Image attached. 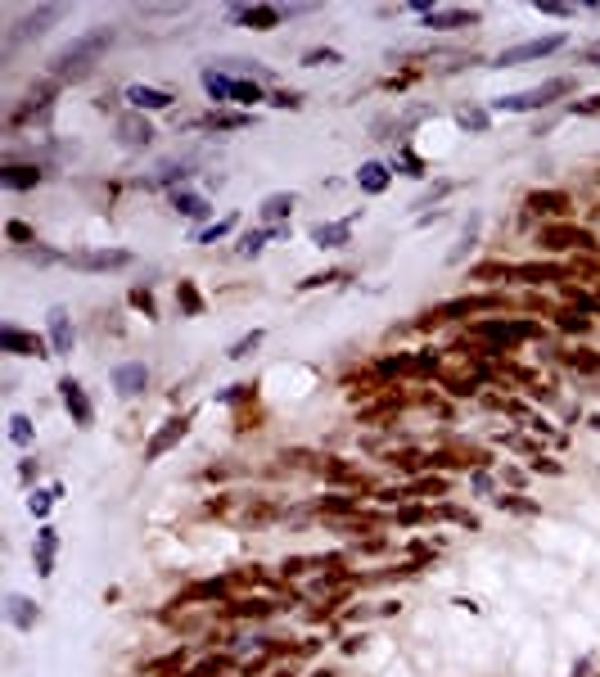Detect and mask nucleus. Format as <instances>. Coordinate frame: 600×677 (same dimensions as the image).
Wrapping results in <instances>:
<instances>
[{"instance_id": "nucleus-7", "label": "nucleus", "mask_w": 600, "mask_h": 677, "mask_svg": "<svg viewBox=\"0 0 600 677\" xmlns=\"http://www.w3.org/2000/svg\"><path fill=\"white\" fill-rule=\"evenodd\" d=\"M50 339H54V352H59V357L72 352V326H68V312L63 307H50Z\"/></svg>"}, {"instance_id": "nucleus-1", "label": "nucleus", "mask_w": 600, "mask_h": 677, "mask_svg": "<svg viewBox=\"0 0 600 677\" xmlns=\"http://www.w3.org/2000/svg\"><path fill=\"white\" fill-rule=\"evenodd\" d=\"M109 41H113V32H109V27H100V32H91V36H82V41H72L68 50H59L50 68L59 73V77H68V73H82L86 59H95V54H100Z\"/></svg>"}, {"instance_id": "nucleus-28", "label": "nucleus", "mask_w": 600, "mask_h": 677, "mask_svg": "<svg viewBox=\"0 0 600 677\" xmlns=\"http://www.w3.org/2000/svg\"><path fill=\"white\" fill-rule=\"evenodd\" d=\"M249 118H240V113H217V118H208V127H244Z\"/></svg>"}, {"instance_id": "nucleus-13", "label": "nucleus", "mask_w": 600, "mask_h": 677, "mask_svg": "<svg viewBox=\"0 0 600 677\" xmlns=\"http://www.w3.org/2000/svg\"><path fill=\"white\" fill-rule=\"evenodd\" d=\"M357 185L366 190V195H384V190H388V167L384 163H361Z\"/></svg>"}, {"instance_id": "nucleus-11", "label": "nucleus", "mask_w": 600, "mask_h": 677, "mask_svg": "<svg viewBox=\"0 0 600 677\" xmlns=\"http://www.w3.org/2000/svg\"><path fill=\"white\" fill-rule=\"evenodd\" d=\"M5 618H9L14 627H23V632H27V627L36 623V605H32L27 596H5Z\"/></svg>"}, {"instance_id": "nucleus-24", "label": "nucleus", "mask_w": 600, "mask_h": 677, "mask_svg": "<svg viewBox=\"0 0 600 677\" xmlns=\"http://www.w3.org/2000/svg\"><path fill=\"white\" fill-rule=\"evenodd\" d=\"M271 235H284V231H253V235H244V240H240V253H244V257H249V253H257L266 240H271Z\"/></svg>"}, {"instance_id": "nucleus-22", "label": "nucleus", "mask_w": 600, "mask_h": 677, "mask_svg": "<svg viewBox=\"0 0 600 677\" xmlns=\"http://www.w3.org/2000/svg\"><path fill=\"white\" fill-rule=\"evenodd\" d=\"M456 122H461L465 131H488V113H483V109H461Z\"/></svg>"}, {"instance_id": "nucleus-16", "label": "nucleus", "mask_w": 600, "mask_h": 677, "mask_svg": "<svg viewBox=\"0 0 600 677\" xmlns=\"http://www.w3.org/2000/svg\"><path fill=\"white\" fill-rule=\"evenodd\" d=\"M461 23H474V14H465V9H429V27H461Z\"/></svg>"}, {"instance_id": "nucleus-20", "label": "nucleus", "mask_w": 600, "mask_h": 677, "mask_svg": "<svg viewBox=\"0 0 600 677\" xmlns=\"http://www.w3.org/2000/svg\"><path fill=\"white\" fill-rule=\"evenodd\" d=\"M9 443L14 447L32 443V420H27V416H9Z\"/></svg>"}, {"instance_id": "nucleus-9", "label": "nucleus", "mask_w": 600, "mask_h": 677, "mask_svg": "<svg viewBox=\"0 0 600 677\" xmlns=\"http://www.w3.org/2000/svg\"><path fill=\"white\" fill-rule=\"evenodd\" d=\"M127 100L136 109H171V95L158 91V86H127Z\"/></svg>"}, {"instance_id": "nucleus-15", "label": "nucleus", "mask_w": 600, "mask_h": 677, "mask_svg": "<svg viewBox=\"0 0 600 677\" xmlns=\"http://www.w3.org/2000/svg\"><path fill=\"white\" fill-rule=\"evenodd\" d=\"M36 181H41L36 167H5L0 172V185H9V190H27V185H36Z\"/></svg>"}, {"instance_id": "nucleus-29", "label": "nucleus", "mask_w": 600, "mask_h": 677, "mask_svg": "<svg viewBox=\"0 0 600 677\" xmlns=\"http://www.w3.org/2000/svg\"><path fill=\"white\" fill-rule=\"evenodd\" d=\"M231 226H235V222H217V226H208V231L199 235V240H203V244H213V240H222V235H231Z\"/></svg>"}, {"instance_id": "nucleus-25", "label": "nucleus", "mask_w": 600, "mask_h": 677, "mask_svg": "<svg viewBox=\"0 0 600 677\" xmlns=\"http://www.w3.org/2000/svg\"><path fill=\"white\" fill-rule=\"evenodd\" d=\"M257 343H262V330H253V335H244L240 343H231V352H226V357H235V361H240V357H249V352L257 348Z\"/></svg>"}, {"instance_id": "nucleus-17", "label": "nucleus", "mask_w": 600, "mask_h": 677, "mask_svg": "<svg viewBox=\"0 0 600 677\" xmlns=\"http://www.w3.org/2000/svg\"><path fill=\"white\" fill-rule=\"evenodd\" d=\"M293 204H298L293 195H266V199H262V217H266V222H275V217H289Z\"/></svg>"}, {"instance_id": "nucleus-2", "label": "nucleus", "mask_w": 600, "mask_h": 677, "mask_svg": "<svg viewBox=\"0 0 600 677\" xmlns=\"http://www.w3.org/2000/svg\"><path fill=\"white\" fill-rule=\"evenodd\" d=\"M569 77H555V82H546V86H532V91H523V95H501V100H492V109L497 113H528V109H541V104H551L555 95H564L569 91Z\"/></svg>"}, {"instance_id": "nucleus-19", "label": "nucleus", "mask_w": 600, "mask_h": 677, "mask_svg": "<svg viewBox=\"0 0 600 677\" xmlns=\"http://www.w3.org/2000/svg\"><path fill=\"white\" fill-rule=\"evenodd\" d=\"M59 18V5H45V9H36L32 18H27L23 27H18V36H32V32H45V23H54Z\"/></svg>"}, {"instance_id": "nucleus-6", "label": "nucleus", "mask_w": 600, "mask_h": 677, "mask_svg": "<svg viewBox=\"0 0 600 677\" xmlns=\"http://www.w3.org/2000/svg\"><path fill=\"white\" fill-rule=\"evenodd\" d=\"M0 348H5V352H18V357H45V352H41V339H36V335H23V330H14V326L0 330Z\"/></svg>"}, {"instance_id": "nucleus-8", "label": "nucleus", "mask_w": 600, "mask_h": 677, "mask_svg": "<svg viewBox=\"0 0 600 677\" xmlns=\"http://www.w3.org/2000/svg\"><path fill=\"white\" fill-rule=\"evenodd\" d=\"M63 402H68V411L77 416V425H91L95 420V411H91V402H86V393H82V384L77 379H63Z\"/></svg>"}, {"instance_id": "nucleus-30", "label": "nucleus", "mask_w": 600, "mask_h": 677, "mask_svg": "<svg viewBox=\"0 0 600 677\" xmlns=\"http://www.w3.org/2000/svg\"><path fill=\"white\" fill-rule=\"evenodd\" d=\"M54 547H59L54 528H41V551H36V556H50V560H54Z\"/></svg>"}, {"instance_id": "nucleus-10", "label": "nucleus", "mask_w": 600, "mask_h": 677, "mask_svg": "<svg viewBox=\"0 0 600 677\" xmlns=\"http://www.w3.org/2000/svg\"><path fill=\"white\" fill-rule=\"evenodd\" d=\"M352 222H357V217H348V222H330V226H316V231H311V240H316L321 249H339V244H348Z\"/></svg>"}, {"instance_id": "nucleus-21", "label": "nucleus", "mask_w": 600, "mask_h": 677, "mask_svg": "<svg viewBox=\"0 0 600 677\" xmlns=\"http://www.w3.org/2000/svg\"><path fill=\"white\" fill-rule=\"evenodd\" d=\"M244 18H249V23H257L266 32V27H275L280 23V9H271V5H257V9H244Z\"/></svg>"}, {"instance_id": "nucleus-14", "label": "nucleus", "mask_w": 600, "mask_h": 677, "mask_svg": "<svg viewBox=\"0 0 600 677\" xmlns=\"http://www.w3.org/2000/svg\"><path fill=\"white\" fill-rule=\"evenodd\" d=\"M171 204H176V213H185V217H194V222H203L213 208H208V199L203 195H190V190H176L171 195Z\"/></svg>"}, {"instance_id": "nucleus-23", "label": "nucleus", "mask_w": 600, "mask_h": 677, "mask_svg": "<svg viewBox=\"0 0 600 677\" xmlns=\"http://www.w3.org/2000/svg\"><path fill=\"white\" fill-rule=\"evenodd\" d=\"M231 82H235V77H231ZM231 100H235V104H257V100H262V91H257L253 82H235Z\"/></svg>"}, {"instance_id": "nucleus-12", "label": "nucleus", "mask_w": 600, "mask_h": 677, "mask_svg": "<svg viewBox=\"0 0 600 677\" xmlns=\"http://www.w3.org/2000/svg\"><path fill=\"white\" fill-rule=\"evenodd\" d=\"M118 136H122V145H127V149H140V145H149V140H154V131H149V122H140V118H122L118 122Z\"/></svg>"}, {"instance_id": "nucleus-3", "label": "nucleus", "mask_w": 600, "mask_h": 677, "mask_svg": "<svg viewBox=\"0 0 600 677\" xmlns=\"http://www.w3.org/2000/svg\"><path fill=\"white\" fill-rule=\"evenodd\" d=\"M560 45H564V36H537V41H523V45H510V50L497 54V63L492 68H510V63H528V59H546V54H555Z\"/></svg>"}, {"instance_id": "nucleus-18", "label": "nucleus", "mask_w": 600, "mask_h": 677, "mask_svg": "<svg viewBox=\"0 0 600 677\" xmlns=\"http://www.w3.org/2000/svg\"><path fill=\"white\" fill-rule=\"evenodd\" d=\"M180 434H185V420H171V429H163V434H158L154 443H149V452H145V456H149V461H154V456H163V452H167L171 443H176Z\"/></svg>"}, {"instance_id": "nucleus-4", "label": "nucleus", "mask_w": 600, "mask_h": 677, "mask_svg": "<svg viewBox=\"0 0 600 677\" xmlns=\"http://www.w3.org/2000/svg\"><path fill=\"white\" fill-rule=\"evenodd\" d=\"M145 384H149V370L140 366V361H127V366L113 370V388H118V397H136Z\"/></svg>"}, {"instance_id": "nucleus-5", "label": "nucleus", "mask_w": 600, "mask_h": 677, "mask_svg": "<svg viewBox=\"0 0 600 677\" xmlns=\"http://www.w3.org/2000/svg\"><path fill=\"white\" fill-rule=\"evenodd\" d=\"M131 253L122 249H104V253H77L72 257V266H82V271H113V266H127Z\"/></svg>"}, {"instance_id": "nucleus-27", "label": "nucleus", "mask_w": 600, "mask_h": 677, "mask_svg": "<svg viewBox=\"0 0 600 677\" xmlns=\"http://www.w3.org/2000/svg\"><path fill=\"white\" fill-rule=\"evenodd\" d=\"M54 497H59L54 488H50V492H32V501H27V510H32V515H50V501H54Z\"/></svg>"}, {"instance_id": "nucleus-26", "label": "nucleus", "mask_w": 600, "mask_h": 677, "mask_svg": "<svg viewBox=\"0 0 600 677\" xmlns=\"http://www.w3.org/2000/svg\"><path fill=\"white\" fill-rule=\"evenodd\" d=\"M302 63H311V68H321V63H325V68H330V63H343V54L339 50H307V54H302Z\"/></svg>"}]
</instances>
